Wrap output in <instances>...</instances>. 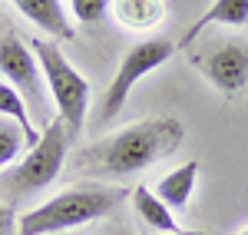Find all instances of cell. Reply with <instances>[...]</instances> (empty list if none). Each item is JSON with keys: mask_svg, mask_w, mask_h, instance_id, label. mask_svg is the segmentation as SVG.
Wrapping results in <instances>:
<instances>
[{"mask_svg": "<svg viewBox=\"0 0 248 235\" xmlns=\"http://www.w3.org/2000/svg\"><path fill=\"white\" fill-rule=\"evenodd\" d=\"M70 7L79 23H99L109 10V0H70Z\"/></svg>", "mask_w": 248, "mask_h": 235, "instance_id": "15", "label": "cell"}, {"mask_svg": "<svg viewBox=\"0 0 248 235\" xmlns=\"http://www.w3.org/2000/svg\"><path fill=\"white\" fill-rule=\"evenodd\" d=\"M195 179H199V162L192 159V162H182L179 169L166 172V176L155 182L153 192L169 205L172 212H186V209H189L192 192H195Z\"/></svg>", "mask_w": 248, "mask_h": 235, "instance_id": "10", "label": "cell"}, {"mask_svg": "<svg viewBox=\"0 0 248 235\" xmlns=\"http://www.w3.org/2000/svg\"><path fill=\"white\" fill-rule=\"evenodd\" d=\"M116 17L133 30H149L166 17L162 0H116Z\"/></svg>", "mask_w": 248, "mask_h": 235, "instance_id": "13", "label": "cell"}, {"mask_svg": "<svg viewBox=\"0 0 248 235\" xmlns=\"http://www.w3.org/2000/svg\"><path fill=\"white\" fill-rule=\"evenodd\" d=\"M186 139V126L175 116H159V119H142L126 129H119L106 139H96L79 153L77 169L93 179H126L153 162L172 156Z\"/></svg>", "mask_w": 248, "mask_h": 235, "instance_id": "1", "label": "cell"}, {"mask_svg": "<svg viewBox=\"0 0 248 235\" xmlns=\"http://www.w3.org/2000/svg\"><path fill=\"white\" fill-rule=\"evenodd\" d=\"M27 136L20 133L10 119L0 116V169H10L14 162L20 159V153H27Z\"/></svg>", "mask_w": 248, "mask_h": 235, "instance_id": "14", "label": "cell"}, {"mask_svg": "<svg viewBox=\"0 0 248 235\" xmlns=\"http://www.w3.org/2000/svg\"><path fill=\"white\" fill-rule=\"evenodd\" d=\"M245 27L248 23V0H212L205 7V14L186 30V37L179 47H192V40H199L209 27Z\"/></svg>", "mask_w": 248, "mask_h": 235, "instance_id": "9", "label": "cell"}, {"mask_svg": "<svg viewBox=\"0 0 248 235\" xmlns=\"http://www.w3.org/2000/svg\"><path fill=\"white\" fill-rule=\"evenodd\" d=\"M133 209H136V216L142 219L153 232H162V235L182 232L179 222H175V216H172V209L155 196L149 186H136V189H133Z\"/></svg>", "mask_w": 248, "mask_h": 235, "instance_id": "11", "label": "cell"}, {"mask_svg": "<svg viewBox=\"0 0 248 235\" xmlns=\"http://www.w3.org/2000/svg\"><path fill=\"white\" fill-rule=\"evenodd\" d=\"M70 129L63 126V119H50L43 126V136L33 149H27V156L17 166H10L7 172H0V202H7L14 209V202L43 192L53 179L60 176L66 153H70Z\"/></svg>", "mask_w": 248, "mask_h": 235, "instance_id": "3", "label": "cell"}, {"mask_svg": "<svg viewBox=\"0 0 248 235\" xmlns=\"http://www.w3.org/2000/svg\"><path fill=\"white\" fill-rule=\"evenodd\" d=\"M123 199H126V189L106 186V182H86V186L63 189L53 199L23 212L17 219V235H60L66 229L90 225V222L106 219Z\"/></svg>", "mask_w": 248, "mask_h": 235, "instance_id": "2", "label": "cell"}, {"mask_svg": "<svg viewBox=\"0 0 248 235\" xmlns=\"http://www.w3.org/2000/svg\"><path fill=\"white\" fill-rule=\"evenodd\" d=\"M238 235H248V225H245V229H242V232H238Z\"/></svg>", "mask_w": 248, "mask_h": 235, "instance_id": "18", "label": "cell"}, {"mask_svg": "<svg viewBox=\"0 0 248 235\" xmlns=\"http://www.w3.org/2000/svg\"><path fill=\"white\" fill-rule=\"evenodd\" d=\"M202 70L215 90L222 93H238L248 86V47L242 40H229L218 50H212L209 57L202 60Z\"/></svg>", "mask_w": 248, "mask_h": 235, "instance_id": "7", "label": "cell"}, {"mask_svg": "<svg viewBox=\"0 0 248 235\" xmlns=\"http://www.w3.org/2000/svg\"><path fill=\"white\" fill-rule=\"evenodd\" d=\"M175 50H179V47L169 43V40H162V37L133 43V47L126 50L123 63H119L113 83L106 86V93H103V99H99V113H96V119H99V123H109V119L119 116V110L126 106V99H129V93H133V86L142 77H149L153 70H159L162 63H169Z\"/></svg>", "mask_w": 248, "mask_h": 235, "instance_id": "5", "label": "cell"}, {"mask_svg": "<svg viewBox=\"0 0 248 235\" xmlns=\"http://www.w3.org/2000/svg\"><path fill=\"white\" fill-rule=\"evenodd\" d=\"M10 3H14L37 30L50 33L53 40H73L77 37L73 20L66 17V10H63L60 0H10Z\"/></svg>", "mask_w": 248, "mask_h": 235, "instance_id": "8", "label": "cell"}, {"mask_svg": "<svg viewBox=\"0 0 248 235\" xmlns=\"http://www.w3.org/2000/svg\"><path fill=\"white\" fill-rule=\"evenodd\" d=\"M30 50L37 57L40 70H43L46 93L57 103V116L70 129V136H77L83 129V123H86V110H90V83H86V77L66 60V53L60 50L57 40L33 37Z\"/></svg>", "mask_w": 248, "mask_h": 235, "instance_id": "4", "label": "cell"}, {"mask_svg": "<svg viewBox=\"0 0 248 235\" xmlns=\"http://www.w3.org/2000/svg\"><path fill=\"white\" fill-rule=\"evenodd\" d=\"M0 235H17V216L7 202H0Z\"/></svg>", "mask_w": 248, "mask_h": 235, "instance_id": "16", "label": "cell"}, {"mask_svg": "<svg viewBox=\"0 0 248 235\" xmlns=\"http://www.w3.org/2000/svg\"><path fill=\"white\" fill-rule=\"evenodd\" d=\"M0 116L10 119L14 126H17L20 133L27 136V146L33 149L40 142V136L43 133H37V126H33V116H30V110H27V103H23V96H20L17 90L7 83V79H0Z\"/></svg>", "mask_w": 248, "mask_h": 235, "instance_id": "12", "label": "cell"}, {"mask_svg": "<svg viewBox=\"0 0 248 235\" xmlns=\"http://www.w3.org/2000/svg\"><path fill=\"white\" fill-rule=\"evenodd\" d=\"M0 73L7 77V83L17 90L30 116L37 113V119L50 116V106H46V79H43V70H40L37 57L30 50V43H23L17 33H7L0 40ZM50 123V119H46Z\"/></svg>", "mask_w": 248, "mask_h": 235, "instance_id": "6", "label": "cell"}, {"mask_svg": "<svg viewBox=\"0 0 248 235\" xmlns=\"http://www.w3.org/2000/svg\"><path fill=\"white\" fill-rule=\"evenodd\" d=\"M172 235H209V232H172Z\"/></svg>", "mask_w": 248, "mask_h": 235, "instance_id": "17", "label": "cell"}]
</instances>
